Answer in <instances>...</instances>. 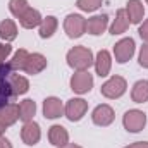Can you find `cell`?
Returning a JSON list of instances; mask_svg holds the SVG:
<instances>
[{"instance_id": "5", "label": "cell", "mask_w": 148, "mask_h": 148, "mask_svg": "<svg viewBox=\"0 0 148 148\" xmlns=\"http://www.w3.org/2000/svg\"><path fill=\"white\" fill-rule=\"evenodd\" d=\"M71 84H73V90L77 91V93L90 91V88H91V76H90L88 73L76 74V76L73 77V81H71Z\"/></svg>"}, {"instance_id": "23", "label": "cell", "mask_w": 148, "mask_h": 148, "mask_svg": "<svg viewBox=\"0 0 148 148\" xmlns=\"http://www.w3.org/2000/svg\"><path fill=\"white\" fill-rule=\"evenodd\" d=\"M77 5L84 10H95L98 5H100V0H79Z\"/></svg>"}, {"instance_id": "8", "label": "cell", "mask_w": 148, "mask_h": 148, "mask_svg": "<svg viewBox=\"0 0 148 148\" xmlns=\"http://www.w3.org/2000/svg\"><path fill=\"white\" fill-rule=\"evenodd\" d=\"M112 119H114V114H112L110 107H107V105H102V107H98L97 110L93 112V121L97 124L105 126V124L112 122Z\"/></svg>"}, {"instance_id": "17", "label": "cell", "mask_w": 148, "mask_h": 148, "mask_svg": "<svg viewBox=\"0 0 148 148\" xmlns=\"http://www.w3.org/2000/svg\"><path fill=\"white\" fill-rule=\"evenodd\" d=\"M19 117L21 119H24V121H28L33 114H35V102H31V100H24L21 105H19Z\"/></svg>"}, {"instance_id": "13", "label": "cell", "mask_w": 148, "mask_h": 148, "mask_svg": "<svg viewBox=\"0 0 148 148\" xmlns=\"http://www.w3.org/2000/svg\"><path fill=\"white\" fill-rule=\"evenodd\" d=\"M38 23H40V14L36 10H31V9H28L26 14H23V17H21V24L24 28H33Z\"/></svg>"}, {"instance_id": "26", "label": "cell", "mask_w": 148, "mask_h": 148, "mask_svg": "<svg viewBox=\"0 0 148 148\" xmlns=\"http://www.w3.org/2000/svg\"><path fill=\"white\" fill-rule=\"evenodd\" d=\"M140 35H141V38H147L148 40V23H145V24L140 28Z\"/></svg>"}, {"instance_id": "21", "label": "cell", "mask_w": 148, "mask_h": 148, "mask_svg": "<svg viewBox=\"0 0 148 148\" xmlns=\"http://www.w3.org/2000/svg\"><path fill=\"white\" fill-rule=\"evenodd\" d=\"M9 84H10V88H14L12 93H24L28 90V81L24 77H14V81Z\"/></svg>"}, {"instance_id": "24", "label": "cell", "mask_w": 148, "mask_h": 148, "mask_svg": "<svg viewBox=\"0 0 148 148\" xmlns=\"http://www.w3.org/2000/svg\"><path fill=\"white\" fill-rule=\"evenodd\" d=\"M140 62H141V66L148 67V45H145V47H143V50H141V55H140Z\"/></svg>"}, {"instance_id": "1", "label": "cell", "mask_w": 148, "mask_h": 148, "mask_svg": "<svg viewBox=\"0 0 148 148\" xmlns=\"http://www.w3.org/2000/svg\"><path fill=\"white\" fill-rule=\"evenodd\" d=\"M67 59H69L71 66L79 67V69H84V67L91 66V53L86 48H74V50H71Z\"/></svg>"}, {"instance_id": "25", "label": "cell", "mask_w": 148, "mask_h": 148, "mask_svg": "<svg viewBox=\"0 0 148 148\" xmlns=\"http://www.w3.org/2000/svg\"><path fill=\"white\" fill-rule=\"evenodd\" d=\"M9 52H10V47L9 45H0V60H3Z\"/></svg>"}, {"instance_id": "18", "label": "cell", "mask_w": 148, "mask_h": 148, "mask_svg": "<svg viewBox=\"0 0 148 148\" xmlns=\"http://www.w3.org/2000/svg\"><path fill=\"white\" fill-rule=\"evenodd\" d=\"M10 10L21 19L23 14L28 10V3H26V0H12V2H10Z\"/></svg>"}, {"instance_id": "9", "label": "cell", "mask_w": 148, "mask_h": 148, "mask_svg": "<svg viewBox=\"0 0 148 148\" xmlns=\"http://www.w3.org/2000/svg\"><path fill=\"white\" fill-rule=\"evenodd\" d=\"M23 138H24V141H26L28 145H35L38 141L40 131H38V126L35 122H29V124L24 126V129H23Z\"/></svg>"}, {"instance_id": "15", "label": "cell", "mask_w": 148, "mask_h": 148, "mask_svg": "<svg viewBox=\"0 0 148 148\" xmlns=\"http://www.w3.org/2000/svg\"><path fill=\"white\" fill-rule=\"evenodd\" d=\"M133 98L136 102H143L148 98V81H140L136 83L134 86V91H133Z\"/></svg>"}, {"instance_id": "28", "label": "cell", "mask_w": 148, "mask_h": 148, "mask_svg": "<svg viewBox=\"0 0 148 148\" xmlns=\"http://www.w3.org/2000/svg\"><path fill=\"white\" fill-rule=\"evenodd\" d=\"M127 148H148V145H143V143H140V145H134V147H127Z\"/></svg>"}, {"instance_id": "27", "label": "cell", "mask_w": 148, "mask_h": 148, "mask_svg": "<svg viewBox=\"0 0 148 148\" xmlns=\"http://www.w3.org/2000/svg\"><path fill=\"white\" fill-rule=\"evenodd\" d=\"M0 148H10L9 141H7V140H0Z\"/></svg>"}, {"instance_id": "3", "label": "cell", "mask_w": 148, "mask_h": 148, "mask_svg": "<svg viewBox=\"0 0 148 148\" xmlns=\"http://www.w3.org/2000/svg\"><path fill=\"white\" fill-rule=\"evenodd\" d=\"M133 52H134V41H133L131 38L119 41L117 47H115V57H117V62H126V60L133 55Z\"/></svg>"}, {"instance_id": "20", "label": "cell", "mask_w": 148, "mask_h": 148, "mask_svg": "<svg viewBox=\"0 0 148 148\" xmlns=\"http://www.w3.org/2000/svg\"><path fill=\"white\" fill-rule=\"evenodd\" d=\"M55 26H57L55 17H47V21L43 23V26H41V29H40V35H41L43 38L50 36V35H52V31L55 29Z\"/></svg>"}, {"instance_id": "16", "label": "cell", "mask_w": 148, "mask_h": 148, "mask_svg": "<svg viewBox=\"0 0 148 148\" xmlns=\"http://www.w3.org/2000/svg\"><path fill=\"white\" fill-rule=\"evenodd\" d=\"M97 71L100 76H107L109 73V53L105 50H102L98 53V62H97Z\"/></svg>"}, {"instance_id": "14", "label": "cell", "mask_w": 148, "mask_h": 148, "mask_svg": "<svg viewBox=\"0 0 148 148\" xmlns=\"http://www.w3.org/2000/svg\"><path fill=\"white\" fill-rule=\"evenodd\" d=\"M50 140L53 145H64L66 140H67V133L64 131V127L60 126H53L52 131H50Z\"/></svg>"}, {"instance_id": "12", "label": "cell", "mask_w": 148, "mask_h": 148, "mask_svg": "<svg viewBox=\"0 0 148 148\" xmlns=\"http://www.w3.org/2000/svg\"><path fill=\"white\" fill-rule=\"evenodd\" d=\"M127 10H129L131 23H140L141 21V17H143V7L140 5L138 0H131L127 3Z\"/></svg>"}, {"instance_id": "4", "label": "cell", "mask_w": 148, "mask_h": 148, "mask_svg": "<svg viewBox=\"0 0 148 148\" xmlns=\"http://www.w3.org/2000/svg\"><path fill=\"white\" fill-rule=\"evenodd\" d=\"M124 88H126V84H124V81L121 77H112L107 84H103L102 91H103V95L114 98V97H121L124 93Z\"/></svg>"}, {"instance_id": "10", "label": "cell", "mask_w": 148, "mask_h": 148, "mask_svg": "<svg viewBox=\"0 0 148 148\" xmlns=\"http://www.w3.org/2000/svg\"><path fill=\"white\" fill-rule=\"evenodd\" d=\"M105 26H107V16H97L91 21H88V24H86L88 31H91L93 35H100L105 29Z\"/></svg>"}, {"instance_id": "2", "label": "cell", "mask_w": 148, "mask_h": 148, "mask_svg": "<svg viewBox=\"0 0 148 148\" xmlns=\"http://www.w3.org/2000/svg\"><path fill=\"white\" fill-rule=\"evenodd\" d=\"M124 124H126L127 131L136 133V131H140L145 126V114H141V112H138V110L127 112L126 117H124Z\"/></svg>"}, {"instance_id": "6", "label": "cell", "mask_w": 148, "mask_h": 148, "mask_svg": "<svg viewBox=\"0 0 148 148\" xmlns=\"http://www.w3.org/2000/svg\"><path fill=\"white\" fill-rule=\"evenodd\" d=\"M84 23L81 16H69L66 21V29L69 31V36H81L83 29H84Z\"/></svg>"}, {"instance_id": "29", "label": "cell", "mask_w": 148, "mask_h": 148, "mask_svg": "<svg viewBox=\"0 0 148 148\" xmlns=\"http://www.w3.org/2000/svg\"><path fill=\"white\" fill-rule=\"evenodd\" d=\"M69 148H77V147H73V145H71V147H69Z\"/></svg>"}, {"instance_id": "11", "label": "cell", "mask_w": 148, "mask_h": 148, "mask_svg": "<svg viewBox=\"0 0 148 148\" xmlns=\"http://www.w3.org/2000/svg\"><path fill=\"white\" fill-rule=\"evenodd\" d=\"M60 112H62V105H60V102H59L57 98H48V100H45V115H47V117H50V119L59 117Z\"/></svg>"}, {"instance_id": "19", "label": "cell", "mask_w": 148, "mask_h": 148, "mask_svg": "<svg viewBox=\"0 0 148 148\" xmlns=\"http://www.w3.org/2000/svg\"><path fill=\"white\" fill-rule=\"evenodd\" d=\"M0 36L2 38H7V40H12L16 36V28L10 21H5L0 24Z\"/></svg>"}, {"instance_id": "7", "label": "cell", "mask_w": 148, "mask_h": 148, "mask_svg": "<svg viewBox=\"0 0 148 148\" xmlns=\"http://www.w3.org/2000/svg\"><path fill=\"white\" fill-rule=\"evenodd\" d=\"M84 109H86V103L83 100H77V98L76 100H71L69 105H67V117L71 121H77V119H81Z\"/></svg>"}, {"instance_id": "22", "label": "cell", "mask_w": 148, "mask_h": 148, "mask_svg": "<svg viewBox=\"0 0 148 148\" xmlns=\"http://www.w3.org/2000/svg\"><path fill=\"white\" fill-rule=\"evenodd\" d=\"M117 23H114V26H112V33L114 35H117L119 31H122L124 28H126V23H124V10H119V14H117Z\"/></svg>"}]
</instances>
